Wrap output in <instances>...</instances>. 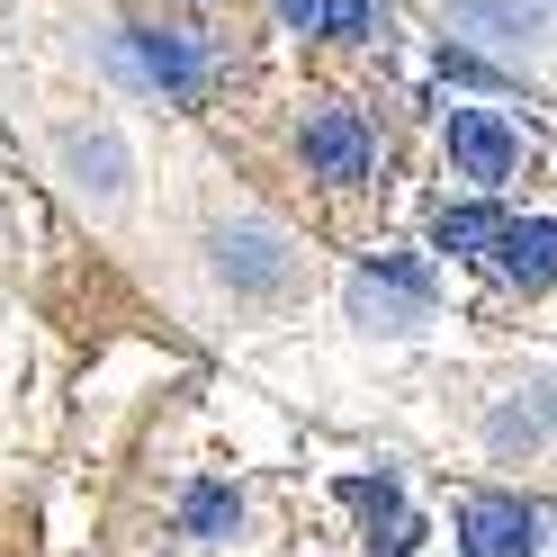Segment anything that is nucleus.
<instances>
[{"instance_id": "obj_9", "label": "nucleus", "mask_w": 557, "mask_h": 557, "mask_svg": "<svg viewBox=\"0 0 557 557\" xmlns=\"http://www.w3.org/2000/svg\"><path fill=\"white\" fill-rule=\"evenodd\" d=\"M63 171H73V189L99 198V207H117L126 198V145L109 126H90V135H63Z\"/></svg>"}, {"instance_id": "obj_14", "label": "nucleus", "mask_w": 557, "mask_h": 557, "mask_svg": "<svg viewBox=\"0 0 557 557\" xmlns=\"http://www.w3.org/2000/svg\"><path fill=\"white\" fill-rule=\"evenodd\" d=\"M278 10H288L297 27H315V0H278Z\"/></svg>"}, {"instance_id": "obj_5", "label": "nucleus", "mask_w": 557, "mask_h": 557, "mask_svg": "<svg viewBox=\"0 0 557 557\" xmlns=\"http://www.w3.org/2000/svg\"><path fill=\"white\" fill-rule=\"evenodd\" d=\"M449 162H459L468 181H504V171L521 162V135L504 117H485V109H459L449 117Z\"/></svg>"}, {"instance_id": "obj_10", "label": "nucleus", "mask_w": 557, "mask_h": 557, "mask_svg": "<svg viewBox=\"0 0 557 557\" xmlns=\"http://www.w3.org/2000/svg\"><path fill=\"white\" fill-rule=\"evenodd\" d=\"M495 234H504L495 207H441V216H432V243H441V252H485Z\"/></svg>"}, {"instance_id": "obj_7", "label": "nucleus", "mask_w": 557, "mask_h": 557, "mask_svg": "<svg viewBox=\"0 0 557 557\" xmlns=\"http://www.w3.org/2000/svg\"><path fill=\"white\" fill-rule=\"evenodd\" d=\"M126 54H135V73H145L153 90H171V99H198V90H207V63H198V46H189V37L135 27V37H126Z\"/></svg>"}, {"instance_id": "obj_11", "label": "nucleus", "mask_w": 557, "mask_h": 557, "mask_svg": "<svg viewBox=\"0 0 557 557\" xmlns=\"http://www.w3.org/2000/svg\"><path fill=\"white\" fill-rule=\"evenodd\" d=\"M181 512H189V531H198V540H225L234 521H243V504L225 495V485H189V504H181Z\"/></svg>"}, {"instance_id": "obj_12", "label": "nucleus", "mask_w": 557, "mask_h": 557, "mask_svg": "<svg viewBox=\"0 0 557 557\" xmlns=\"http://www.w3.org/2000/svg\"><path fill=\"white\" fill-rule=\"evenodd\" d=\"M342 504H351V512H369L377 531H396V521H405V504H396V476H351V485H342Z\"/></svg>"}, {"instance_id": "obj_1", "label": "nucleus", "mask_w": 557, "mask_h": 557, "mask_svg": "<svg viewBox=\"0 0 557 557\" xmlns=\"http://www.w3.org/2000/svg\"><path fill=\"white\" fill-rule=\"evenodd\" d=\"M351 324H369V333L432 324V270H423V261H369V270L351 278Z\"/></svg>"}, {"instance_id": "obj_2", "label": "nucleus", "mask_w": 557, "mask_h": 557, "mask_svg": "<svg viewBox=\"0 0 557 557\" xmlns=\"http://www.w3.org/2000/svg\"><path fill=\"white\" fill-rule=\"evenodd\" d=\"M540 548V512L521 495H468L459 504V557H531Z\"/></svg>"}, {"instance_id": "obj_3", "label": "nucleus", "mask_w": 557, "mask_h": 557, "mask_svg": "<svg viewBox=\"0 0 557 557\" xmlns=\"http://www.w3.org/2000/svg\"><path fill=\"white\" fill-rule=\"evenodd\" d=\"M216 270L234 278V288L270 297V288H288V243H278L270 225H225L216 234Z\"/></svg>"}, {"instance_id": "obj_13", "label": "nucleus", "mask_w": 557, "mask_h": 557, "mask_svg": "<svg viewBox=\"0 0 557 557\" xmlns=\"http://www.w3.org/2000/svg\"><path fill=\"white\" fill-rule=\"evenodd\" d=\"M315 27L324 37H369V0H315Z\"/></svg>"}, {"instance_id": "obj_8", "label": "nucleus", "mask_w": 557, "mask_h": 557, "mask_svg": "<svg viewBox=\"0 0 557 557\" xmlns=\"http://www.w3.org/2000/svg\"><path fill=\"white\" fill-rule=\"evenodd\" d=\"M495 270L512 278V288H548V278H557V225H548V216H504Z\"/></svg>"}, {"instance_id": "obj_6", "label": "nucleus", "mask_w": 557, "mask_h": 557, "mask_svg": "<svg viewBox=\"0 0 557 557\" xmlns=\"http://www.w3.org/2000/svg\"><path fill=\"white\" fill-rule=\"evenodd\" d=\"M449 27L476 46H504V54H531L540 46V10L531 0H449Z\"/></svg>"}, {"instance_id": "obj_4", "label": "nucleus", "mask_w": 557, "mask_h": 557, "mask_svg": "<svg viewBox=\"0 0 557 557\" xmlns=\"http://www.w3.org/2000/svg\"><path fill=\"white\" fill-rule=\"evenodd\" d=\"M306 162H315L324 181H369L377 145H369V126L351 109H315V117H306Z\"/></svg>"}]
</instances>
